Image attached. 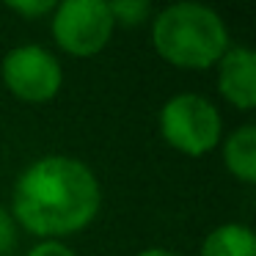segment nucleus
Masks as SVG:
<instances>
[{
	"instance_id": "f257e3e1",
	"label": "nucleus",
	"mask_w": 256,
	"mask_h": 256,
	"mask_svg": "<svg viewBox=\"0 0 256 256\" xmlns=\"http://www.w3.org/2000/svg\"><path fill=\"white\" fill-rule=\"evenodd\" d=\"M102 206L94 171L78 157L47 154L30 162L12 190V218L42 240H61L91 226Z\"/></svg>"
},
{
	"instance_id": "f03ea898",
	"label": "nucleus",
	"mask_w": 256,
	"mask_h": 256,
	"mask_svg": "<svg viewBox=\"0 0 256 256\" xmlns=\"http://www.w3.org/2000/svg\"><path fill=\"white\" fill-rule=\"evenodd\" d=\"M157 56L176 69H210L228 50V30L220 14L204 3H171L152 22Z\"/></svg>"
},
{
	"instance_id": "7ed1b4c3",
	"label": "nucleus",
	"mask_w": 256,
	"mask_h": 256,
	"mask_svg": "<svg viewBox=\"0 0 256 256\" xmlns=\"http://www.w3.org/2000/svg\"><path fill=\"white\" fill-rule=\"evenodd\" d=\"M223 118L201 94H176L160 108V135L171 149L190 157H204L218 146Z\"/></svg>"
},
{
	"instance_id": "20e7f679",
	"label": "nucleus",
	"mask_w": 256,
	"mask_h": 256,
	"mask_svg": "<svg viewBox=\"0 0 256 256\" xmlns=\"http://www.w3.org/2000/svg\"><path fill=\"white\" fill-rule=\"evenodd\" d=\"M110 8L102 0H64L56 3L50 20V34L64 52L78 58H88L105 50L113 36Z\"/></svg>"
},
{
	"instance_id": "39448f33",
	"label": "nucleus",
	"mask_w": 256,
	"mask_h": 256,
	"mask_svg": "<svg viewBox=\"0 0 256 256\" xmlns=\"http://www.w3.org/2000/svg\"><path fill=\"white\" fill-rule=\"evenodd\" d=\"M0 74L6 88L22 102H50L64 83L58 58L42 44H20L8 50L0 64Z\"/></svg>"
},
{
	"instance_id": "423d86ee",
	"label": "nucleus",
	"mask_w": 256,
	"mask_h": 256,
	"mask_svg": "<svg viewBox=\"0 0 256 256\" xmlns=\"http://www.w3.org/2000/svg\"><path fill=\"white\" fill-rule=\"evenodd\" d=\"M218 91L237 110H254L256 105V52L245 44H228L218 58Z\"/></svg>"
},
{
	"instance_id": "0eeeda50",
	"label": "nucleus",
	"mask_w": 256,
	"mask_h": 256,
	"mask_svg": "<svg viewBox=\"0 0 256 256\" xmlns=\"http://www.w3.org/2000/svg\"><path fill=\"white\" fill-rule=\"evenodd\" d=\"M223 166L237 182H256V127L240 124L226 140H223Z\"/></svg>"
},
{
	"instance_id": "6e6552de",
	"label": "nucleus",
	"mask_w": 256,
	"mask_h": 256,
	"mask_svg": "<svg viewBox=\"0 0 256 256\" xmlns=\"http://www.w3.org/2000/svg\"><path fill=\"white\" fill-rule=\"evenodd\" d=\"M198 256H256V237L242 223H223L206 234Z\"/></svg>"
},
{
	"instance_id": "1a4fd4ad",
	"label": "nucleus",
	"mask_w": 256,
	"mask_h": 256,
	"mask_svg": "<svg viewBox=\"0 0 256 256\" xmlns=\"http://www.w3.org/2000/svg\"><path fill=\"white\" fill-rule=\"evenodd\" d=\"M108 8H110L113 22L127 25V28L140 25L152 14V6L146 3V0H116V3H108Z\"/></svg>"
},
{
	"instance_id": "9d476101",
	"label": "nucleus",
	"mask_w": 256,
	"mask_h": 256,
	"mask_svg": "<svg viewBox=\"0 0 256 256\" xmlns=\"http://www.w3.org/2000/svg\"><path fill=\"white\" fill-rule=\"evenodd\" d=\"M8 8H12L14 14H22V17H44V14H52L56 12V3H50V0H14V3H8Z\"/></svg>"
},
{
	"instance_id": "9b49d317",
	"label": "nucleus",
	"mask_w": 256,
	"mask_h": 256,
	"mask_svg": "<svg viewBox=\"0 0 256 256\" xmlns=\"http://www.w3.org/2000/svg\"><path fill=\"white\" fill-rule=\"evenodd\" d=\"M17 242V223H14L12 212L0 206V256H6Z\"/></svg>"
},
{
	"instance_id": "f8f14e48",
	"label": "nucleus",
	"mask_w": 256,
	"mask_h": 256,
	"mask_svg": "<svg viewBox=\"0 0 256 256\" xmlns=\"http://www.w3.org/2000/svg\"><path fill=\"white\" fill-rule=\"evenodd\" d=\"M28 256H78L69 245H64L61 240H42L28 250Z\"/></svg>"
},
{
	"instance_id": "ddd939ff",
	"label": "nucleus",
	"mask_w": 256,
	"mask_h": 256,
	"mask_svg": "<svg viewBox=\"0 0 256 256\" xmlns=\"http://www.w3.org/2000/svg\"><path fill=\"white\" fill-rule=\"evenodd\" d=\"M135 256H179V254H174V250H168V248H146Z\"/></svg>"
}]
</instances>
